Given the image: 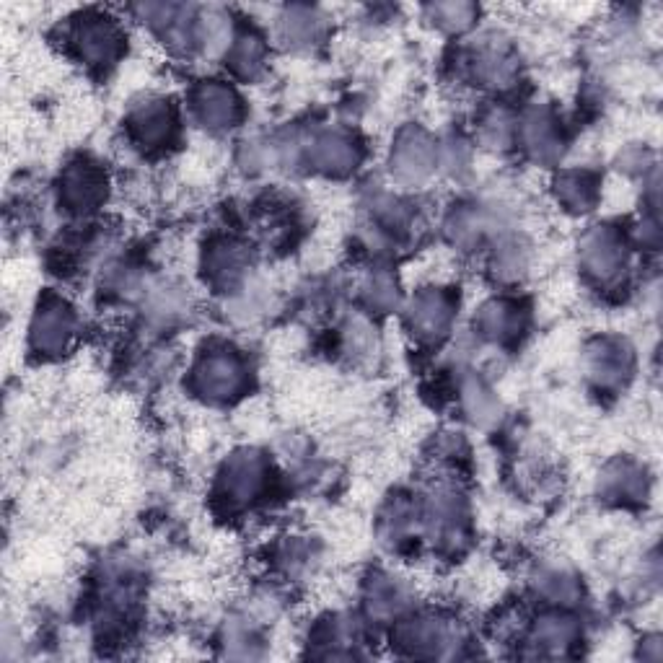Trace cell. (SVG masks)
<instances>
[{"mask_svg": "<svg viewBox=\"0 0 663 663\" xmlns=\"http://www.w3.org/2000/svg\"><path fill=\"white\" fill-rule=\"evenodd\" d=\"M112 21L114 19H107V16H83L81 24L73 32V39L81 47V55L89 57L91 63L112 60L117 47H120L122 37Z\"/></svg>", "mask_w": 663, "mask_h": 663, "instance_id": "cell-1", "label": "cell"}, {"mask_svg": "<svg viewBox=\"0 0 663 663\" xmlns=\"http://www.w3.org/2000/svg\"><path fill=\"white\" fill-rule=\"evenodd\" d=\"M197 107H200V114H203L205 122L226 125V122L234 120L236 99L234 94L223 89V86H205L203 94L197 96Z\"/></svg>", "mask_w": 663, "mask_h": 663, "instance_id": "cell-7", "label": "cell"}, {"mask_svg": "<svg viewBox=\"0 0 663 663\" xmlns=\"http://www.w3.org/2000/svg\"><path fill=\"white\" fill-rule=\"evenodd\" d=\"M197 373L203 379V389L213 394V397H226L228 392H234L241 381L239 363H236V358H228V355H210Z\"/></svg>", "mask_w": 663, "mask_h": 663, "instance_id": "cell-3", "label": "cell"}, {"mask_svg": "<svg viewBox=\"0 0 663 663\" xmlns=\"http://www.w3.org/2000/svg\"><path fill=\"white\" fill-rule=\"evenodd\" d=\"M70 332H73V319L70 311L65 309L60 301H47L42 309L37 311L32 322V342L34 348L42 353H57L65 348Z\"/></svg>", "mask_w": 663, "mask_h": 663, "instance_id": "cell-2", "label": "cell"}, {"mask_svg": "<svg viewBox=\"0 0 663 663\" xmlns=\"http://www.w3.org/2000/svg\"><path fill=\"white\" fill-rule=\"evenodd\" d=\"M171 125V112L164 102H151L140 109L133 117V127L138 138L146 143V140H164V135H169Z\"/></svg>", "mask_w": 663, "mask_h": 663, "instance_id": "cell-5", "label": "cell"}, {"mask_svg": "<svg viewBox=\"0 0 663 663\" xmlns=\"http://www.w3.org/2000/svg\"><path fill=\"white\" fill-rule=\"evenodd\" d=\"M433 13H436L438 21H449L451 26H456V29H459V26H467L469 21H472L474 8L464 6V3H459V6H454V3H451V6H436V8H433Z\"/></svg>", "mask_w": 663, "mask_h": 663, "instance_id": "cell-8", "label": "cell"}, {"mask_svg": "<svg viewBox=\"0 0 663 663\" xmlns=\"http://www.w3.org/2000/svg\"><path fill=\"white\" fill-rule=\"evenodd\" d=\"M99 187H102V179L96 177V171L91 169V166H73V169L65 174V200L76 210L94 205L96 200H99V195H102Z\"/></svg>", "mask_w": 663, "mask_h": 663, "instance_id": "cell-4", "label": "cell"}, {"mask_svg": "<svg viewBox=\"0 0 663 663\" xmlns=\"http://www.w3.org/2000/svg\"><path fill=\"white\" fill-rule=\"evenodd\" d=\"M412 322L423 329L425 335H436L443 324L449 322V304L441 293H423L412 306Z\"/></svg>", "mask_w": 663, "mask_h": 663, "instance_id": "cell-6", "label": "cell"}]
</instances>
